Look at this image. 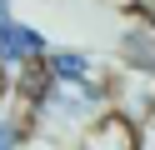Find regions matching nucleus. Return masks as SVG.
I'll return each instance as SVG.
<instances>
[{
  "mask_svg": "<svg viewBox=\"0 0 155 150\" xmlns=\"http://www.w3.org/2000/svg\"><path fill=\"white\" fill-rule=\"evenodd\" d=\"M105 110H110L105 80H40L30 95V130L55 140H80V130Z\"/></svg>",
  "mask_w": 155,
  "mask_h": 150,
  "instance_id": "obj_1",
  "label": "nucleus"
},
{
  "mask_svg": "<svg viewBox=\"0 0 155 150\" xmlns=\"http://www.w3.org/2000/svg\"><path fill=\"white\" fill-rule=\"evenodd\" d=\"M80 150H140V120L125 110H105L80 130Z\"/></svg>",
  "mask_w": 155,
  "mask_h": 150,
  "instance_id": "obj_2",
  "label": "nucleus"
},
{
  "mask_svg": "<svg viewBox=\"0 0 155 150\" xmlns=\"http://www.w3.org/2000/svg\"><path fill=\"white\" fill-rule=\"evenodd\" d=\"M40 75L45 80H100V65L80 50H50L40 60Z\"/></svg>",
  "mask_w": 155,
  "mask_h": 150,
  "instance_id": "obj_3",
  "label": "nucleus"
},
{
  "mask_svg": "<svg viewBox=\"0 0 155 150\" xmlns=\"http://www.w3.org/2000/svg\"><path fill=\"white\" fill-rule=\"evenodd\" d=\"M125 60H130L140 75H155V25H150V15H140L125 30Z\"/></svg>",
  "mask_w": 155,
  "mask_h": 150,
  "instance_id": "obj_4",
  "label": "nucleus"
},
{
  "mask_svg": "<svg viewBox=\"0 0 155 150\" xmlns=\"http://www.w3.org/2000/svg\"><path fill=\"white\" fill-rule=\"evenodd\" d=\"M120 5H135V10H145V5H150V0H120Z\"/></svg>",
  "mask_w": 155,
  "mask_h": 150,
  "instance_id": "obj_5",
  "label": "nucleus"
},
{
  "mask_svg": "<svg viewBox=\"0 0 155 150\" xmlns=\"http://www.w3.org/2000/svg\"><path fill=\"white\" fill-rule=\"evenodd\" d=\"M140 15H150V25H155V0H150V5H145V10H140Z\"/></svg>",
  "mask_w": 155,
  "mask_h": 150,
  "instance_id": "obj_6",
  "label": "nucleus"
}]
</instances>
